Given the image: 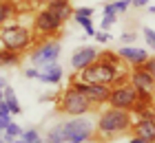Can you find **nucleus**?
Segmentation results:
<instances>
[{
  "instance_id": "f257e3e1",
  "label": "nucleus",
  "mask_w": 155,
  "mask_h": 143,
  "mask_svg": "<svg viewBox=\"0 0 155 143\" xmlns=\"http://www.w3.org/2000/svg\"><path fill=\"white\" fill-rule=\"evenodd\" d=\"M133 114L117 108H102L95 119V141H113L122 134L131 132Z\"/></svg>"
},
{
  "instance_id": "f03ea898",
  "label": "nucleus",
  "mask_w": 155,
  "mask_h": 143,
  "mask_svg": "<svg viewBox=\"0 0 155 143\" xmlns=\"http://www.w3.org/2000/svg\"><path fill=\"white\" fill-rule=\"evenodd\" d=\"M33 42H36V33L25 24H5L0 29V48L25 53L33 46Z\"/></svg>"
},
{
  "instance_id": "7ed1b4c3",
  "label": "nucleus",
  "mask_w": 155,
  "mask_h": 143,
  "mask_svg": "<svg viewBox=\"0 0 155 143\" xmlns=\"http://www.w3.org/2000/svg\"><path fill=\"white\" fill-rule=\"evenodd\" d=\"M58 110L62 114H67V117H84V114H89L91 110H95V106L91 104L80 90H75L73 86H69V88L62 92V97L58 99Z\"/></svg>"
},
{
  "instance_id": "20e7f679",
  "label": "nucleus",
  "mask_w": 155,
  "mask_h": 143,
  "mask_svg": "<svg viewBox=\"0 0 155 143\" xmlns=\"http://www.w3.org/2000/svg\"><path fill=\"white\" fill-rule=\"evenodd\" d=\"M64 139L67 143H89L95 139V121L84 117H69L64 121Z\"/></svg>"
},
{
  "instance_id": "39448f33",
  "label": "nucleus",
  "mask_w": 155,
  "mask_h": 143,
  "mask_svg": "<svg viewBox=\"0 0 155 143\" xmlns=\"http://www.w3.org/2000/svg\"><path fill=\"white\" fill-rule=\"evenodd\" d=\"M60 53H62V44L60 40H42L38 46L31 48L29 53V60H31V66L36 68H45L49 64H58L60 60Z\"/></svg>"
},
{
  "instance_id": "423d86ee",
  "label": "nucleus",
  "mask_w": 155,
  "mask_h": 143,
  "mask_svg": "<svg viewBox=\"0 0 155 143\" xmlns=\"http://www.w3.org/2000/svg\"><path fill=\"white\" fill-rule=\"evenodd\" d=\"M71 86L75 90H80L84 97L89 99L91 104L95 106H107L109 104V97H111V86L107 84H95V82H82L80 77H78V73L71 75Z\"/></svg>"
},
{
  "instance_id": "0eeeda50",
  "label": "nucleus",
  "mask_w": 155,
  "mask_h": 143,
  "mask_svg": "<svg viewBox=\"0 0 155 143\" xmlns=\"http://www.w3.org/2000/svg\"><path fill=\"white\" fill-rule=\"evenodd\" d=\"M137 101V90L131 82L120 84V86H111V97H109V106L117 110H126L131 112L133 106Z\"/></svg>"
},
{
  "instance_id": "6e6552de",
  "label": "nucleus",
  "mask_w": 155,
  "mask_h": 143,
  "mask_svg": "<svg viewBox=\"0 0 155 143\" xmlns=\"http://www.w3.org/2000/svg\"><path fill=\"white\" fill-rule=\"evenodd\" d=\"M62 26H64V22H62L53 11H49L47 7L40 9L36 13V18H33V33L42 35V38H53V35H58L62 31Z\"/></svg>"
},
{
  "instance_id": "1a4fd4ad",
  "label": "nucleus",
  "mask_w": 155,
  "mask_h": 143,
  "mask_svg": "<svg viewBox=\"0 0 155 143\" xmlns=\"http://www.w3.org/2000/svg\"><path fill=\"white\" fill-rule=\"evenodd\" d=\"M131 132H133V137L155 143V110L149 114H142V117H133Z\"/></svg>"
},
{
  "instance_id": "9d476101",
  "label": "nucleus",
  "mask_w": 155,
  "mask_h": 143,
  "mask_svg": "<svg viewBox=\"0 0 155 143\" xmlns=\"http://www.w3.org/2000/svg\"><path fill=\"white\" fill-rule=\"evenodd\" d=\"M97 57H100V51H97L95 46H80L71 55V68L75 73H80V70H84L87 66H91Z\"/></svg>"
},
{
  "instance_id": "9b49d317",
  "label": "nucleus",
  "mask_w": 155,
  "mask_h": 143,
  "mask_svg": "<svg viewBox=\"0 0 155 143\" xmlns=\"http://www.w3.org/2000/svg\"><path fill=\"white\" fill-rule=\"evenodd\" d=\"M117 55L120 57H122V62L124 64H129V66H133V68H135V66H144V64H146V60H149V51H144V48H137V46H122V48H120V51H117Z\"/></svg>"
},
{
  "instance_id": "f8f14e48",
  "label": "nucleus",
  "mask_w": 155,
  "mask_h": 143,
  "mask_svg": "<svg viewBox=\"0 0 155 143\" xmlns=\"http://www.w3.org/2000/svg\"><path fill=\"white\" fill-rule=\"evenodd\" d=\"M133 86H135V90H146V92H155V79L153 75L146 70L144 66H135L131 70V79H129Z\"/></svg>"
},
{
  "instance_id": "ddd939ff",
  "label": "nucleus",
  "mask_w": 155,
  "mask_h": 143,
  "mask_svg": "<svg viewBox=\"0 0 155 143\" xmlns=\"http://www.w3.org/2000/svg\"><path fill=\"white\" fill-rule=\"evenodd\" d=\"M62 77H64V70H62L60 64H49V66L40 68V77L38 79L42 84H49V86H55L62 82Z\"/></svg>"
},
{
  "instance_id": "4468645a",
  "label": "nucleus",
  "mask_w": 155,
  "mask_h": 143,
  "mask_svg": "<svg viewBox=\"0 0 155 143\" xmlns=\"http://www.w3.org/2000/svg\"><path fill=\"white\" fill-rule=\"evenodd\" d=\"M47 9L53 11L55 16L62 20V22H67V20L73 16V7H71L69 0H49V2H47Z\"/></svg>"
},
{
  "instance_id": "2eb2a0df",
  "label": "nucleus",
  "mask_w": 155,
  "mask_h": 143,
  "mask_svg": "<svg viewBox=\"0 0 155 143\" xmlns=\"http://www.w3.org/2000/svg\"><path fill=\"white\" fill-rule=\"evenodd\" d=\"M49 143H67L64 139V123H55L47 130V137H45Z\"/></svg>"
},
{
  "instance_id": "dca6fc26",
  "label": "nucleus",
  "mask_w": 155,
  "mask_h": 143,
  "mask_svg": "<svg viewBox=\"0 0 155 143\" xmlns=\"http://www.w3.org/2000/svg\"><path fill=\"white\" fill-rule=\"evenodd\" d=\"M13 13H16V5L11 0H0V29L7 24V20L13 18Z\"/></svg>"
},
{
  "instance_id": "f3484780",
  "label": "nucleus",
  "mask_w": 155,
  "mask_h": 143,
  "mask_svg": "<svg viewBox=\"0 0 155 143\" xmlns=\"http://www.w3.org/2000/svg\"><path fill=\"white\" fill-rule=\"evenodd\" d=\"M18 62H20V53L0 48V66H18Z\"/></svg>"
},
{
  "instance_id": "a211bd4d",
  "label": "nucleus",
  "mask_w": 155,
  "mask_h": 143,
  "mask_svg": "<svg viewBox=\"0 0 155 143\" xmlns=\"http://www.w3.org/2000/svg\"><path fill=\"white\" fill-rule=\"evenodd\" d=\"M22 132H25L22 128H20V126L16 123V121H11V123L7 126V130L2 132V139H5V143H13L16 139L22 137Z\"/></svg>"
},
{
  "instance_id": "6ab92c4d",
  "label": "nucleus",
  "mask_w": 155,
  "mask_h": 143,
  "mask_svg": "<svg viewBox=\"0 0 155 143\" xmlns=\"http://www.w3.org/2000/svg\"><path fill=\"white\" fill-rule=\"evenodd\" d=\"M5 101H7V106H9L11 114H20V112H22V108H20V101H18V97H16V92H13V88H9V86L5 88Z\"/></svg>"
},
{
  "instance_id": "aec40b11",
  "label": "nucleus",
  "mask_w": 155,
  "mask_h": 143,
  "mask_svg": "<svg viewBox=\"0 0 155 143\" xmlns=\"http://www.w3.org/2000/svg\"><path fill=\"white\" fill-rule=\"evenodd\" d=\"M73 20H75V22L84 29V33H87L89 38H95V33H97V31H95L93 20H91V18H87V16H73Z\"/></svg>"
},
{
  "instance_id": "412c9836",
  "label": "nucleus",
  "mask_w": 155,
  "mask_h": 143,
  "mask_svg": "<svg viewBox=\"0 0 155 143\" xmlns=\"http://www.w3.org/2000/svg\"><path fill=\"white\" fill-rule=\"evenodd\" d=\"M115 22H117V13H107V16H102L100 26H102V31H109V29L113 26Z\"/></svg>"
},
{
  "instance_id": "4be33fe9",
  "label": "nucleus",
  "mask_w": 155,
  "mask_h": 143,
  "mask_svg": "<svg viewBox=\"0 0 155 143\" xmlns=\"http://www.w3.org/2000/svg\"><path fill=\"white\" fill-rule=\"evenodd\" d=\"M22 141H27V143H36L38 139H40V132L36 130V128H29V130H25L22 132V137H20Z\"/></svg>"
},
{
  "instance_id": "5701e85b",
  "label": "nucleus",
  "mask_w": 155,
  "mask_h": 143,
  "mask_svg": "<svg viewBox=\"0 0 155 143\" xmlns=\"http://www.w3.org/2000/svg\"><path fill=\"white\" fill-rule=\"evenodd\" d=\"M144 42L149 44V48L155 53V31L149 29V26H144Z\"/></svg>"
},
{
  "instance_id": "b1692460",
  "label": "nucleus",
  "mask_w": 155,
  "mask_h": 143,
  "mask_svg": "<svg viewBox=\"0 0 155 143\" xmlns=\"http://www.w3.org/2000/svg\"><path fill=\"white\" fill-rule=\"evenodd\" d=\"M131 5H133V0H115V2H113V7H115V13H117V16H120V13H126Z\"/></svg>"
},
{
  "instance_id": "393cba45",
  "label": "nucleus",
  "mask_w": 155,
  "mask_h": 143,
  "mask_svg": "<svg viewBox=\"0 0 155 143\" xmlns=\"http://www.w3.org/2000/svg\"><path fill=\"white\" fill-rule=\"evenodd\" d=\"M120 40H122V44H124V46H131L133 42L137 40V33H133V31H124L122 35H120Z\"/></svg>"
},
{
  "instance_id": "a878e982",
  "label": "nucleus",
  "mask_w": 155,
  "mask_h": 143,
  "mask_svg": "<svg viewBox=\"0 0 155 143\" xmlns=\"http://www.w3.org/2000/svg\"><path fill=\"white\" fill-rule=\"evenodd\" d=\"M93 7H78V9H73V16H87V18H91L93 16Z\"/></svg>"
},
{
  "instance_id": "bb28decb",
  "label": "nucleus",
  "mask_w": 155,
  "mask_h": 143,
  "mask_svg": "<svg viewBox=\"0 0 155 143\" xmlns=\"http://www.w3.org/2000/svg\"><path fill=\"white\" fill-rule=\"evenodd\" d=\"M95 40H97V42H102V44H104V42L113 40V35H111V31H97V33H95Z\"/></svg>"
},
{
  "instance_id": "cd10ccee",
  "label": "nucleus",
  "mask_w": 155,
  "mask_h": 143,
  "mask_svg": "<svg viewBox=\"0 0 155 143\" xmlns=\"http://www.w3.org/2000/svg\"><path fill=\"white\" fill-rule=\"evenodd\" d=\"M144 68L149 70V73L153 75V79H155V55H151L149 60H146V64H144Z\"/></svg>"
},
{
  "instance_id": "c85d7f7f",
  "label": "nucleus",
  "mask_w": 155,
  "mask_h": 143,
  "mask_svg": "<svg viewBox=\"0 0 155 143\" xmlns=\"http://www.w3.org/2000/svg\"><path fill=\"white\" fill-rule=\"evenodd\" d=\"M25 77H29V79H38V77H40V68H36V66L27 68L25 70Z\"/></svg>"
},
{
  "instance_id": "c756f323",
  "label": "nucleus",
  "mask_w": 155,
  "mask_h": 143,
  "mask_svg": "<svg viewBox=\"0 0 155 143\" xmlns=\"http://www.w3.org/2000/svg\"><path fill=\"white\" fill-rule=\"evenodd\" d=\"M0 117H13L11 110H9V106H7L5 99H0Z\"/></svg>"
},
{
  "instance_id": "7c9ffc66",
  "label": "nucleus",
  "mask_w": 155,
  "mask_h": 143,
  "mask_svg": "<svg viewBox=\"0 0 155 143\" xmlns=\"http://www.w3.org/2000/svg\"><path fill=\"white\" fill-rule=\"evenodd\" d=\"M11 123V117H0V134L7 130V126Z\"/></svg>"
},
{
  "instance_id": "2f4dec72",
  "label": "nucleus",
  "mask_w": 155,
  "mask_h": 143,
  "mask_svg": "<svg viewBox=\"0 0 155 143\" xmlns=\"http://www.w3.org/2000/svg\"><path fill=\"white\" fill-rule=\"evenodd\" d=\"M151 0H133V7H149Z\"/></svg>"
},
{
  "instance_id": "473e14b6",
  "label": "nucleus",
  "mask_w": 155,
  "mask_h": 143,
  "mask_svg": "<svg viewBox=\"0 0 155 143\" xmlns=\"http://www.w3.org/2000/svg\"><path fill=\"white\" fill-rule=\"evenodd\" d=\"M129 143H151V141H144V139H140V137H133Z\"/></svg>"
},
{
  "instance_id": "72a5a7b5",
  "label": "nucleus",
  "mask_w": 155,
  "mask_h": 143,
  "mask_svg": "<svg viewBox=\"0 0 155 143\" xmlns=\"http://www.w3.org/2000/svg\"><path fill=\"white\" fill-rule=\"evenodd\" d=\"M0 88H7V79H5V75H0Z\"/></svg>"
},
{
  "instance_id": "f704fd0d",
  "label": "nucleus",
  "mask_w": 155,
  "mask_h": 143,
  "mask_svg": "<svg viewBox=\"0 0 155 143\" xmlns=\"http://www.w3.org/2000/svg\"><path fill=\"white\" fill-rule=\"evenodd\" d=\"M36 143H49V141H47V139H42V137H40V139H38Z\"/></svg>"
},
{
  "instance_id": "c9c22d12",
  "label": "nucleus",
  "mask_w": 155,
  "mask_h": 143,
  "mask_svg": "<svg viewBox=\"0 0 155 143\" xmlns=\"http://www.w3.org/2000/svg\"><path fill=\"white\" fill-rule=\"evenodd\" d=\"M0 99H5V88H0Z\"/></svg>"
},
{
  "instance_id": "e433bc0d",
  "label": "nucleus",
  "mask_w": 155,
  "mask_h": 143,
  "mask_svg": "<svg viewBox=\"0 0 155 143\" xmlns=\"http://www.w3.org/2000/svg\"><path fill=\"white\" fill-rule=\"evenodd\" d=\"M13 143H27V141H22V139H16V141H13Z\"/></svg>"
},
{
  "instance_id": "4c0bfd02",
  "label": "nucleus",
  "mask_w": 155,
  "mask_h": 143,
  "mask_svg": "<svg viewBox=\"0 0 155 143\" xmlns=\"http://www.w3.org/2000/svg\"><path fill=\"white\" fill-rule=\"evenodd\" d=\"M149 11H151V13H155V7H149Z\"/></svg>"
},
{
  "instance_id": "58836bf2",
  "label": "nucleus",
  "mask_w": 155,
  "mask_h": 143,
  "mask_svg": "<svg viewBox=\"0 0 155 143\" xmlns=\"http://www.w3.org/2000/svg\"><path fill=\"white\" fill-rule=\"evenodd\" d=\"M0 143H5V139H2V134H0Z\"/></svg>"
}]
</instances>
